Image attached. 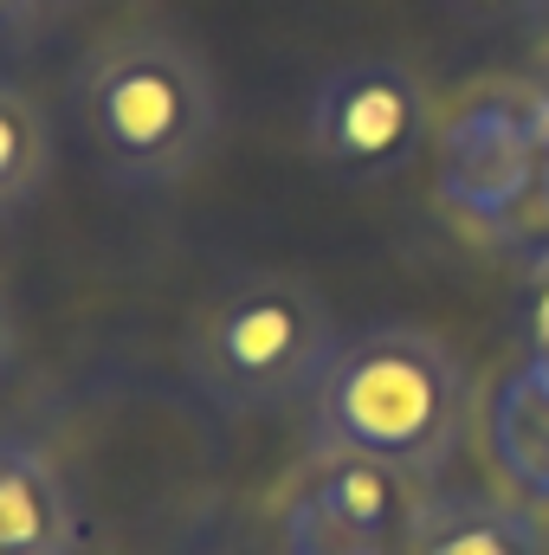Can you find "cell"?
I'll return each instance as SVG.
<instances>
[{"label": "cell", "mask_w": 549, "mask_h": 555, "mask_svg": "<svg viewBox=\"0 0 549 555\" xmlns=\"http://www.w3.org/2000/svg\"><path fill=\"white\" fill-rule=\"evenodd\" d=\"M433 137H439V124H433V98H426L420 72L388 52L330 65L310 91V111H304L310 155L349 188H375V181L408 175Z\"/></svg>", "instance_id": "cell-4"}, {"label": "cell", "mask_w": 549, "mask_h": 555, "mask_svg": "<svg viewBox=\"0 0 549 555\" xmlns=\"http://www.w3.org/2000/svg\"><path fill=\"white\" fill-rule=\"evenodd\" d=\"M401 543L408 555H549L537 511L485 491H420Z\"/></svg>", "instance_id": "cell-6"}, {"label": "cell", "mask_w": 549, "mask_h": 555, "mask_svg": "<svg viewBox=\"0 0 549 555\" xmlns=\"http://www.w3.org/2000/svg\"><path fill=\"white\" fill-rule=\"evenodd\" d=\"M439 207L465 227H485L498 240L518 233L531 194H537V142L524 130L518 78L511 85H478L439 117Z\"/></svg>", "instance_id": "cell-5"}, {"label": "cell", "mask_w": 549, "mask_h": 555, "mask_svg": "<svg viewBox=\"0 0 549 555\" xmlns=\"http://www.w3.org/2000/svg\"><path fill=\"white\" fill-rule=\"evenodd\" d=\"M336 356H343L336 310L297 272L233 278L188 330V382L227 420L310 401Z\"/></svg>", "instance_id": "cell-3"}, {"label": "cell", "mask_w": 549, "mask_h": 555, "mask_svg": "<svg viewBox=\"0 0 549 555\" xmlns=\"http://www.w3.org/2000/svg\"><path fill=\"white\" fill-rule=\"evenodd\" d=\"M465 408L472 382L446 336L420 323H375L343 343L323 388L310 395V459L356 452L420 491L452 465Z\"/></svg>", "instance_id": "cell-1"}, {"label": "cell", "mask_w": 549, "mask_h": 555, "mask_svg": "<svg viewBox=\"0 0 549 555\" xmlns=\"http://www.w3.org/2000/svg\"><path fill=\"white\" fill-rule=\"evenodd\" d=\"M0 550L78 555V498L33 439L0 433Z\"/></svg>", "instance_id": "cell-7"}, {"label": "cell", "mask_w": 549, "mask_h": 555, "mask_svg": "<svg viewBox=\"0 0 549 555\" xmlns=\"http://www.w3.org/2000/svg\"><path fill=\"white\" fill-rule=\"evenodd\" d=\"M0 555H13V550H0Z\"/></svg>", "instance_id": "cell-17"}, {"label": "cell", "mask_w": 549, "mask_h": 555, "mask_svg": "<svg viewBox=\"0 0 549 555\" xmlns=\"http://www.w3.org/2000/svg\"><path fill=\"white\" fill-rule=\"evenodd\" d=\"M284 555H388L395 543L388 537H375V530H362V524H349V517H336L323 498H310L304 485L291 491V504H284Z\"/></svg>", "instance_id": "cell-11"}, {"label": "cell", "mask_w": 549, "mask_h": 555, "mask_svg": "<svg viewBox=\"0 0 549 555\" xmlns=\"http://www.w3.org/2000/svg\"><path fill=\"white\" fill-rule=\"evenodd\" d=\"M65 13V0H0V39L26 46L39 33H52V20Z\"/></svg>", "instance_id": "cell-12"}, {"label": "cell", "mask_w": 549, "mask_h": 555, "mask_svg": "<svg viewBox=\"0 0 549 555\" xmlns=\"http://www.w3.org/2000/svg\"><path fill=\"white\" fill-rule=\"evenodd\" d=\"M304 491L323 498L336 517H349V524L388 537V543L408 530V511H413V498H420L401 472H388V465H375V459H356V452H323V459H310Z\"/></svg>", "instance_id": "cell-9"}, {"label": "cell", "mask_w": 549, "mask_h": 555, "mask_svg": "<svg viewBox=\"0 0 549 555\" xmlns=\"http://www.w3.org/2000/svg\"><path fill=\"white\" fill-rule=\"evenodd\" d=\"M531 330H537V356H549V246L537 253V310H531Z\"/></svg>", "instance_id": "cell-13"}, {"label": "cell", "mask_w": 549, "mask_h": 555, "mask_svg": "<svg viewBox=\"0 0 549 555\" xmlns=\"http://www.w3.org/2000/svg\"><path fill=\"white\" fill-rule=\"evenodd\" d=\"M7 356H13V317H7V297H0V369H7Z\"/></svg>", "instance_id": "cell-15"}, {"label": "cell", "mask_w": 549, "mask_h": 555, "mask_svg": "<svg viewBox=\"0 0 549 555\" xmlns=\"http://www.w3.org/2000/svg\"><path fill=\"white\" fill-rule=\"evenodd\" d=\"M491 465L524 504L549 511V356H531L491 395Z\"/></svg>", "instance_id": "cell-8"}, {"label": "cell", "mask_w": 549, "mask_h": 555, "mask_svg": "<svg viewBox=\"0 0 549 555\" xmlns=\"http://www.w3.org/2000/svg\"><path fill=\"white\" fill-rule=\"evenodd\" d=\"M537 39H544V59H549V0H544V13H537Z\"/></svg>", "instance_id": "cell-16"}, {"label": "cell", "mask_w": 549, "mask_h": 555, "mask_svg": "<svg viewBox=\"0 0 549 555\" xmlns=\"http://www.w3.org/2000/svg\"><path fill=\"white\" fill-rule=\"evenodd\" d=\"M459 7H472L485 20H537L544 13V0H459Z\"/></svg>", "instance_id": "cell-14"}, {"label": "cell", "mask_w": 549, "mask_h": 555, "mask_svg": "<svg viewBox=\"0 0 549 555\" xmlns=\"http://www.w3.org/2000/svg\"><path fill=\"white\" fill-rule=\"evenodd\" d=\"M52 181V124L39 98L0 78V220L26 214Z\"/></svg>", "instance_id": "cell-10"}, {"label": "cell", "mask_w": 549, "mask_h": 555, "mask_svg": "<svg viewBox=\"0 0 549 555\" xmlns=\"http://www.w3.org/2000/svg\"><path fill=\"white\" fill-rule=\"evenodd\" d=\"M72 111L98 168L130 194L188 181L220 137V91L207 59L162 26L98 39L72 72Z\"/></svg>", "instance_id": "cell-2"}]
</instances>
